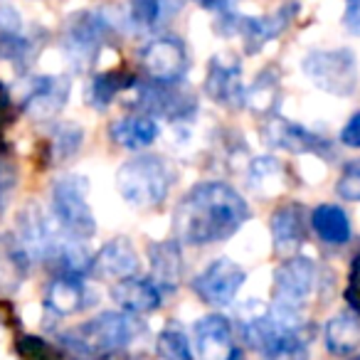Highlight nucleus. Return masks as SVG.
Wrapping results in <instances>:
<instances>
[{
  "label": "nucleus",
  "instance_id": "1",
  "mask_svg": "<svg viewBox=\"0 0 360 360\" xmlns=\"http://www.w3.org/2000/svg\"><path fill=\"white\" fill-rule=\"evenodd\" d=\"M250 220V205L227 183H200L175 207V235L193 247L232 237Z\"/></svg>",
  "mask_w": 360,
  "mask_h": 360
},
{
  "label": "nucleus",
  "instance_id": "2",
  "mask_svg": "<svg viewBox=\"0 0 360 360\" xmlns=\"http://www.w3.org/2000/svg\"><path fill=\"white\" fill-rule=\"evenodd\" d=\"M316 284V264L309 257H291L274 274V301L266 311L271 321L284 330H296L301 323V306Z\"/></svg>",
  "mask_w": 360,
  "mask_h": 360
},
{
  "label": "nucleus",
  "instance_id": "3",
  "mask_svg": "<svg viewBox=\"0 0 360 360\" xmlns=\"http://www.w3.org/2000/svg\"><path fill=\"white\" fill-rule=\"evenodd\" d=\"M116 188L121 198L134 207L160 205L170 191V170L158 155H139L119 168Z\"/></svg>",
  "mask_w": 360,
  "mask_h": 360
},
{
  "label": "nucleus",
  "instance_id": "4",
  "mask_svg": "<svg viewBox=\"0 0 360 360\" xmlns=\"http://www.w3.org/2000/svg\"><path fill=\"white\" fill-rule=\"evenodd\" d=\"M89 180L84 175H65L52 186V215L55 222L75 240H89L96 232V220L86 202Z\"/></svg>",
  "mask_w": 360,
  "mask_h": 360
},
{
  "label": "nucleus",
  "instance_id": "5",
  "mask_svg": "<svg viewBox=\"0 0 360 360\" xmlns=\"http://www.w3.org/2000/svg\"><path fill=\"white\" fill-rule=\"evenodd\" d=\"M301 70L314 82V86L335 96L353 94L358 84V62L348 47L309 52L301 62Z\"/></svg>",
  "mask_w": 360,
  "mask_h": 360
},
{
  "label": "nucleus",
  "instance_id": "6",
  "mask_svg": "<svg viewBox=\"0 0 360 360\" xmlns=\"http://www.w3.org/2000/svg\"><path fill=\"white\" fill-rule=\"evenodd\" d=\"M67 338L77 350L86 355H109L131 343L134 323H131V319H126V314L104 311L86 323L77 326Z\"/></svg>",
  "mask_w": 360,
  "mask_h": 360
},
{
  "label": "nucleus",
  "instance_id": "7",
  "mask_svg": "<svg viewBox=\"0 0 360 360\" xmlns=\"http://www.w3.org/2000/svg\"><path fill=\"white\" fill-rule=\"evenodd\" d=\"M141 65L150 82L178 84L188 72V52L178 37H158L143 47Z\"/></svg>",
  "mask_w": 360,
  "mask_h": 360
},
{
  "label": "nucleus",
  "instance_id": "8",
  "mask_svg": "<svg viewBox=\"0 0 360 360\" xmlns=\"http://www.w3.org/2000/svg\"><path fill=\"white\" fill-rule=\"evenodd\" d=\"M247 281V271L237 262L220 257L195 279V291L212 306H227L235 301L237 291Z\"/></svg>",
  "mask_w": 360,
  "mask_h": 360
},
{
  "label": "nucleus",
  "instance_id": "9",
  "mask_svg": "<svg viewBox=\"0 0 360 360\" xmlns=\"http://www.w3.org/2000/svg\"><path fill=\"white\" fill-rule=\"evenodd\" d=\"M67 99H70L67 77H37L32 79L27 94L22 96V109L30 119L50 121L65 109Z\"/></svg>",
  "mask_w": 360,
  "mask_h": 360
},
{
  "label": "nucleus",
  "instance_id": "10",
  "mask_svg": "<svg viewBox=\"0 0 360 360\" xmlns=\"http://www.w3.org/2000/svg\"><path fill=\"white\" fill-rule=\"evenodd\" d=\"M101 32L104 25L91 13H79L70 20L65 30V52L77 70H84L94 62L101 45Z\"/></svg>",
  "mask_w": 360,
  "mask_h": 360
},
{
  "label": "nucleus",
  "instance_id": "11",
  "mask_svg": "<svg viewBox=\"0 0 360 360\" xmlns=\"http://www.w3.org/2000/svg\"><path fill=\"white\" fill-rule=\"evenodd\" d=\"M205 91L212 101L222 106H237L240 101H245V82H242V67L237 57H212L205 77Z\"/></svg>",
  "mask_w": 360,
  "mask_h": 360
},
{
  "label": "nucleus",
  "instance_id": "12",
  "mask_svg": "<svg viewBox=\"0 0 360 360\" xmlns=\"http://www.w3.org/2000/svg\"><path fill=\"white\" fill-rule=\"evenodd\" d=\"M193 353L198 360H230L232 348V326L225 316L207 314L193 326Z\"/></svg>",
  "mask_w": 360,
  "mask_h": 360
},
{
  "label": "nucleus",
  "instance_id": "13",
  "mask_svg": "<svg viewBox=\"0 0 360 360\" xmlns=\"http://www.w3.org/2000/svg\"><path fill=\"white\" fill-rule=\"evenodd\" d=\"M91 271L101 279H129L139 271V255L129 237H114L101 247V252L91 262Z\"/></svg>",
  "mask_w": 360,
  "mask_h": 360
},
{
  "label": "nucleus",
  "instance_id": "14",
  "mask_svg": "<svg viewBox=\"0 0 360 360\" xmlns=\"http://www.w3.org/2000/svg\"><path fill=\"white\" fill-rule=\"evenodd\" d=\"M271 237L279 255H291L294 250H299L306 237L304 207L296 202H284L276 207L271 215Z\"/></svg>",
  "mask_w": 360,
  "mask_h": 360
},
{
  "label": "nucleus",
  "instance_id": "15",
  "mask_svg": "<svg viewBox=\"0 0 360 360\" xmlns=\"http://www.w3.org/2000/svg\"><path fill=\"white\" fill-rule=\"evenodd\" d=\"M111 296L126 314H150L160 306V289L150 279H139V276L116 281Z\"/></svg>",
  "mask_w": 360,
  "mask_h": 360
},
{
  "label": "nucleus",
  "instance_id": "16",
  "mask_svg": "<svg viewBox=\"0 0 360 360\" xmlns=\"http://www.w3.org/2000/svg\"><path fill=\"white\" fill-rule=\"evenodd\" d=\"M111 141L126 150H141L148 148L158 139V124L146 114H134L116 119L109 129Z\"/></svg>",
  "mask_w": 360,
  "mask_h": 360
},
{
  "label": "nucleus",
  "instance_id": "17",
  "mask_svg": "<svg viewBox=\"0 0 360 360\" xmlns=\"http://www.w3.org/2000/svg\"><path fill=\"white\" fill-rule=\"evenodd\" d=\"M150 281L160 291H173L183 276V257H180L178 242H158L150 245Z\"/></svg>",
  "mask_w": 360,
  "mask_h": 360
},
{
  "label": "nucleus",
  "instance_id": "18",
  "mask_svg": "<svg viewBox=\"0 0 360 360\" xmlns=\"http://www.w3.org/2000/svg\"><path fill=\"white\" fill-rule=\"evenodd\" d=\"M326 348L333 355H348L360 345V319L353 311H340L326 323Z\"/></svg>",
  "mask_w": 360,
  "mask_h": 360
},
{
  "label": "nucleus",
  "instance_id": "19",
  "mask_svg": "<svg viewBox=\"0 0 360 360\" xmlns=\"http://www.w3.org/2000/svg\"><path fill=\"white\" fill-rule=\"evenodd\" d=\"M311 225H314V232L319 235L321 242L326 245H345L350 240V220L348 212L338 205H330V202H323L314 210L311 215Z\"/></svg>",
  "mask_w": 360,
  "mask_h": 360
},
{
  "label": "nucleus",
  "instance_id": "20",
  "mask_svg": "<svg viewBox=\"0 0 360 360\" xmlns=\"http://www.w3.org/2000/svg\"><path fill=\"white\" fill-rule=\"evenodd\" d=\"M45 304L52 314L70 316L84 306V284L77 276H57L50 281L45 294Z\"/></svg>",
  "mask_w": 360,
  "mask_h": 360
},
{
  "label": "nucleus",
  "instance_id": "21",
  "mask_svg": "<svg viewBox=\"0 0 360 360\" xmlns=\"http://www.w3.org/2000/svg\"><path fill=\"white\" fill-rule=\"evenodd\" d=\"M266 139H269L271 146H279V148H286L291 153H304V150H314L319 139H316L311 131H306L304 126H296L286 119L271 121L266 126Z\"/></svg>",
  "mask_w": 360,
  "mask_h": 360
},
{
  "label": "nucleus",
  "instance_id": "22",
  "mask_svg": "<svg viewBox=\"0 0 360 360\" xmlns=\"http://www.w3.org/2000/svg\"><path fill=\"white\" fill-rule=\"evenodd\" d=\"M264 358L266 360H309V348H306L299 328L284 330V333L274 340V345L264 353Z\"/></svg>",
  "mask_w": 360,
  "mask_h": 360
},
{
  "label": "nucleus",
  "instance_id": "23",
  "mask_svg": "<svg viewBox=\"0 0 360 360\" xmlns=\"http://www.w3.org/2000/svg\"><path fill=\"white\" fill-rule=\"evenodd\" d=\"M82 129L77 124H60L55 129V136H52V153H55V160H67L79 150L82 146Z\"/></svg>",
  "mask_w": 360,
  "mask_h": 360
},
{
  "label": "nucleus",
  "instance_id": "24",
  "mask_svg": "<svg viewBox=\"0 0 360 360\" xmlns=\"http://www.w3.org/2000/svg\"><path fill=\"white\" fill-rule=\"evenodd\" d=\"M158 355L163 360H191V343L186 333L175 326H168L158 335Z\"/></svg>",
  "mask_w": 360,
  "mask_h": 360
},
{
  "label": "nucleus",
  "instance_id": "25",
  "mask_svg": "<svg viewBox=\"0 0 360 360\" xmlns=\"http://www.w3.org/2000/svg\"><path fill=\"white\" fill-rule=\"evenodd\" d=\"M119 79H121V77L114 75V72L94 77V79H91V84H89V104L96 106V109H104V106H109L111 99H114V96L124 89V84H121Z\"/></svg>",
  "mask_w": 360,
  "mask_h": 360
},
{
  "label": "nucleus",
  "instance_id": "26",
  "mask_svg": "<svg viewBox=\"0 0 360 360\" xmlns=\"http://www.w3.org/2000/svg\"><path fill=\"white\" fill-rule=\"evenodd\" d=\"M131 20L139 27H153L158 25L163 15V0H129Z\"/></svg>",
  "mask_w": 360,
  "mask_h": 360
},
{
  "label": "nucleus",
  "instance_id": "27",
  "mask_svg": "<svg viewBox=\"0 0 360 360\" xmlns=\"http://www.w3.org/2000/svg\"><path fill=\"white\" fill-rule=\"evenodd\" d=\"M335 193L343 200L360 202V160H353L343 168L338 183H335Z\"/></svg>",
  "mask_w": 360,
  "mask_h": 360
},
{
  "label": "nucleus",
  "instance_id": "28",
  "mask_svg": "<svg viewBox=\"0 0 360 360\" xmlns=\"http://www.w3.org/2000/svg\"><path fill=\"white\" fill-rule=\"evenodd\" d=\"M22 32V18L11 3L0 6V35H15Z\"/></svg>",
  "mask_w": 360,
  "mask_h": 360
},
{
  "label": "nucleus",
  "instance_id": "29",
  "mask_svg": "<svg viewBox=\"0 0 360 360\" xmlns=\"http://www.w3.org/2000/svg\"><path fill=\"white\" fill-rule=\"evenodd\" d=\"M340 143L348 148H360V111L348 119V124L340 129Z\"/></svg>",
  "mask_w": 360,
  "mask_h": 360
},
{
  "label": "nucleus",
  "instance_id": "30",
  "mask_svg": "<svg viewBox=\"0 0 360 360\" xmlns=\"http://www.w3.org/2000/svg\"><path fill=\"white\" fill-rule=\"evenodd\" d=\"M343 27L350 32V35L360 37V0H345Z\"/></svg>",
  "mask_w": 360,
  "mask_h": 360
},
{
  "label": "nucleus",
  "instance_id": "31",
  "mask_svg": "<svg viewBox=\"0 0 360 360\" xmlns=\"http://www.w3.org/2000/svg\"><path fill=\"white\" fill-rule=\"evenodd\" d=\"M198 6L207 8V11H215V8H222L227 3V0H195Z\"/></svg>",
  "mask_w": 360,
  "mask_h": 360
},
{
  "label": "nucleus",
  "instance_id": "32",
  "mask_svg": "<svg viewBox=\"0 0 360 360\" xmlns=\"http://www.w3.org/2000/svg\"><path fill=\"white\" fill-rule=\"evenodd\" d=\"M6 188H8V180H6L3 168H0V205H3V198H6Z\"/></svg>",
  "mask_w": 360,
  "mask_h": 360
}]
</instances>
